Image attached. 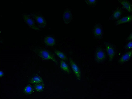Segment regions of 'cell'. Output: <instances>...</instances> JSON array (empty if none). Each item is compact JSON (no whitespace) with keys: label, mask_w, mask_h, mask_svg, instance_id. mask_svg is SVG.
Returning <instances> with one entry per match:
<instances>
[{"label":"cell","mask_w":132,"mask_h":99,"mask_svg":"<svg viewBox=\"0 0 132 99\" xmlns=\"http://www.w3.org/2000/svg\"><path fill=\"white\" fill-rule=\"evenodd\" d=\"M94 60L97 63L104 62L107 59L105 48L104 46L98 45L95 48L94 54Z\"/></svg>","instance_id":"1"},{"label":"cell","mask_w":132,"mask_h":99,"mask_svg":"<svg viewBox=\"0 0 132 99\" xmlns=\"http://www.w3.org/2000/svg\"><path fill=\"white\" fill-rule=\"evenodd\" d=\"M37 27L40 29L45 28L47 25V21L41 11H35L31 13Z\"/></svg>","instance_id":"2"},{"label":"cell","mask_w":132,"mask_h":99,"mask_svg":"<svg viewBox=\"0 0 132 99\" xmlns=\"http://www.w3.org/2000/svg\"><path fill=\"white\" fill-rule=\"evenodd\" d=\"M103 44L105 48L107 58L109 61H112L117 53V48L114 44L109 41H105Z\"/></svg>","instance_id":"3"},{"label":"cell","mask_w":132,"mask_h":99,"mask_svg":"<svg viewBox=\"0 0 132 99\" xmlns=\"http://www.w3.org/2000/svg\"><path fill=\"white\" fill-rule=\"evenodd\" d=\"M91 33L94 39L100 41L103 38L104 33V28L102 24L95 23L91 29Z\"/></svg>","instance_id":"4"},{"label":"cell","mask_w":132,"mask_h":99,"mask_svg":"<svg viewBox=\"0 0 132 99\" xmlns=\"http://www.w3.org/2000/svg\"><path fill=\"white\" fill-rule=\"evenodd\" d=\"M35 52L38 56L44 60H51L57 65L58 62L53 55L47 50L42 49H38L35 50Z\"/></svg>","instance_id":"5"},{"label":"cell","mask_w":132,"mask_h":99,"mask_svg":"<svg viewBox=\"0 0 132 99\" xmlns=\"http://www.w3.org/2000/svg\"><path fill=\"white\" fill-rule=\"evenodd\" d=\"M22 16L24 22L29 27L34 30L38 31L41 30L36 26L31 13H24L22 14Z\"/></svg>","instance_id":"6"},{"label":"cell","mask_w":132,"mask_h":99,"mask_svg":"<svg viewBox=\"0 0 132 99\" xmlns=\"http://www.w3.org/2000/svg\"><path fill=\"white\" fill-rule=\"evenodd\" d=\"M126 11L122 7H118L112 10V15L109 18V20H118L125 15Z\"/></svg>","instance_id":"7"},{"label":"cell","mask_w":132,"mask_h":99,"mask_svg":"<svg viewBox=\"0 0 132 99\" xmlns=\"http://www.w3.org/2000/svg\"><path fill=\"white\" fill-rule=\"evenodd\" d=\"M62 18L64 23L66 25H68L73 20V15L71 8L67 7L65 8L64 10Z\"/></svg>","instance_id":"8"},{"label":"cell","mask_w":132,"mask_h":99,"mask_svg":"<svg viewBox=\"0 0 132 99\" xmlns=\"http://www.w3.org/2000/svg\"><path fill=\"white\" fill-rule=\"evenodd\" d=\"M132 15L131 14L125 15L121 18L115 22L114 25L117 26L121 24H124L132 22Z\"/></svg>","instance_id":"9"},{"label":"cell","mask_w":132,"mask_h":99,"mask_svg":"<svg viewBox=\"0 0 132 99\" xmlns=\"http://www.w3.org/2000/svg\"><path fill=\"white\" fill-rule=\"evenodd\" d=\"M123 54L118 59V62L119 64H123L129 61L131 58L132 56V50H130Z\"/></svg>","instance_id":"10"},{"label":"cell","mask_w":132,"mask_h":99,"mask_svg":"<svg viewBox=\"0 0 132 99\" xmlns=\"http://www.w3.org/2000/svg\"><path fill=\"white\" fill-rule=\"evenodd\" d=\"M70 65L77 79L80 80L81 78V72L77 65L71 58L69 59Z\"/></svg>","instance_id":"11"},{"label":"cell","mask_w":132,"mask_h":99,"mask_svg":"<svg viewBox=\"0 0 132 99\" xmlns=\"http://www.w3.org/2000/svg\"><path fill=\"white\" fill-rule=\"evenodd\" d=\"M117 2L121 5L123 8L128 13H131L132 12V5L131 3L127 0H119Z\"/></svg>","instance_id":"12"},{"label":"cell","mask_w":132,"mask_h":99,"mask_svg":"<svg viewBox=\"0 0 132 99\" xmlns=\"http://www.w3.org/2000/svg\"><path fill=\"white\" fill-rule=\"evenodd\" d=\"M44 42L46 45L48 46H53L56 43L54 38L50 36L46 37L44 39Z\"/></svg>","instance_id":"13"},{"label":"cell","mask_w":132,"mask_h":99,"mask_svg":"<svg viewBox=\"0 0 132 99\" xmlns=\"http://www.w3.org/2000/svg\"><path fill=\"white\" fill-rule=\"evenodd\" d=\"M60 67L63 70L69 74L70 73V69L68 65L63 60H62L60 62Z\"/></svg>","instance_id":"14"},{"label":"cell","mask_w":132,"mask_h":99,"mask_svg":"<svg viewBox=\"0 0 132 99\" xmlns=\"http://www.w3.org/2000/svg\"><path fill=\"white\" fill-rule=\"evenodd\" d=\"M43 82L42 79L39 76H36L31 79L30 83L32 84H40Z\"/></svg>","instance_id":"15"},{"label":"cell","mask_w":132,"mask_h":99,"mask_svg":"<svg viewBox=\"0 0 132 99\" xmlns=\"http://www.w3.org/2000/svg\"><path fill=\"white\" fill-rule=\"evenodd\" d=\"M87 6L89 7H94L98 4V1H85Z\"/></svg>","instance_id":"16"},{"label":"cell","mask_w":132,"mask_h":99,"mask_svg":"<svg viewBox=\"0 0 132 99\" xmlns=\"http://www.w3.org/2000/svg\"><path fill=\"white\" fill-rule=\"evenodd\" d=\"M54 52L58 57L63 60H67V58L65 55L63 53L58 50H55Z\"/></svg>","instance_id":"17"},{"label":"cell","mask_w":132,"mask_h":99,"mask_svg":"<svg viewBox=\"0 0 132 99\" xmlns=\"http://www.w3.org/2000/svg\"><path fill=\"white\" fill-rule=\"evenodd\" d=\"M132 41L127 42L123 47V49L125 51H127L132 49Z\"/></svg>","instance_id":"18"},{"label":"cell","mask_w":132,"mask_h":99,"mask_svg":"<svg viewBox=\"0 0 132 99\" xmlns=\"http://www.w3.org/2000/svg\"><path fill=\"white\" fill-rule=\"evenodd\" d=\"M44 88V85L43 84H37L35 85L34 88L37 91L40 92L42 91Z\"/></svg>","instance_id":"19"},{"label":"cell","mask_w":132,"mask_h":99,"mask_svg":"<svg viewBox=\"0 0 132 99\" xmlns=\"http://www.w3.org/2000/svg\"><path fill=\"white\" fill-rule=\"evenodd\" d=\"M24 92L27 94H30L32 92V89L30 85H29L26 86L24 89Z\"/></svg>","instance_id":"20"},{"label":"cell","mask_w":132,"mask_h":99,"mask_svg":"<svg viewBox=\"0 0 132 99\" xmlns=\"http://www.w3.org/2000/svg\"><path fill=\"white\" fill-rule=\"evenodd\" d=\"M131 41H132V31L131 32L129 36L126 38V41L127 42Z\"/></svg>","instance_id":"21"},{"label":"cell","mask_w":132,"mask_h":99,"mask_svg":"<svg viewBox=\"0 0 132 99\" xmlns=\"http://www.w3.org/2000/svg\"><path fill=\"white\" fill-rule=\"evenodd\" d=\"M3 75V72L2 71H1V77H2Z\"/></svg>","instance_id":"22"}]
</instances>
